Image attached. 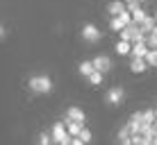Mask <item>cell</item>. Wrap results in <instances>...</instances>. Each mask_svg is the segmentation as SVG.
<instances>
[{"label":"cell","instance_id":"cell-25","mask_svg":"<svg viewBox=\"0 0 157 145\" xmlns=\"http://www.w3.org/2000/svg\"><path fill=\"white\" fill-rule=\"evenodd\" d=\"M155 145H157V138H155Z\"/></svg>","mask_w":157,"mask_h":145},{"label":"cell","instance_id":"cell-9","mask_svg":"<svg viewBox=\"0 0 157 145\" xmlns=\"http://www.w3.org/2000/svg\"><path fill=\"white\" fill-rule=\"evenodd\" d=\"M66 129H68V134H71L73 138H80V134H82L84 125H80V122H71V120H66Z\"/></svg>","mask_w":157,"mask_h":145},{"label":"cell","instance_id":"cell-6","mask_svg":"<svg viewBox=\"0 0 157 145\" xmlns=\"http://www.w3.org/2000/svg\"><path fill=\"white\" fill-rule=\"evenodd\" d=\"M94 66H96V71H98V73H105V71H109V68H112V61H109V57L100 55V57L94 59Z\"/></svg>","mask_w":157,"mask_h":145},{"label":"cell","instance_id":"cell-22","mask_svg":"<svg viewBox=\"0 0 157 145\" xmlns=\"http://www.w3.org/2000/svg\"><path fill=\"white\" fill-rule=\"evenodd\" d=\"M121 145H134V143H132V136H130L128 141H121Z\"/></svg>","mask_w":157,"mask_h":145},{"label":"cell","instance_id":"cell-11","mask_svg":"<svg viewBox=\"0 0 157 145\" xmlns=\"http://www.w3.org/2000/svg\"><path fill=\"white\" fill-rule=\"evenodd\" d=\"M80 73H82L84 77H91V75L96 73V66H94V61H82V63H80Z\"/></svg>","mask_w":157,"mask_h":145},{"label":"cell","instance_id":"cell-27","mask_svg":"<svg viewBox=\"0 0 157 145\" xmlns=\"http://www.w3.org/2000/svg\"><path fill=\"white\" fill-rule=\"evenodd\" d=\"M155 114H157V109H155Z\"/></svg>","mask_w":157,"mask_h":145},{"label":"cell","instance_id":"cell-16","mask_svg":"<svg viewBox=\"0 0 157 145\" xmlns=\"http://www.w3.org/2000/svg\"><path fill=\"white\" fill-rule=\"evenodd\" d=\"M132 18H134V23H137L139 27H141V23H144L146 18H148V16H146V12H144V9H139V12H134V14H132Z\"/></svg>","mask_w":157,"mask_h":145},{"label":"cell","instance_id":"cell-26","mask_svg":"<svg viewBox=\"0 0 157 145\" xmlns=\"http://www.w3.org/2000/svg\"><path fill=\"white\" fill-rule=\"evenodd\" d=\"M155 20H157V14H155Z\"/></svg>","mask_w":157,"mask_h":145},{"label":"cell","instance_id":"cell-10","mask_svg":"<svg viewBox=\"0 0 157 145\" xmlns=\"http://www.w3.org/2000/svg\"><path fill=\"white\" fill-rule=\"evenodd\" d=\"M146 68H148L146 59H132V63H130V71H132V73H144Z\"/></svg>","mask_w":157,"mask_h":145},{"label":"cell","instance_id":"cell-4","mask_svg":"<svg viewBox=\"0 0 157 145\" xmlns=\"http://www.w3.org/2000/svg\"><path fill=\"white\" fill-rule=\"evenodd\" d=\"M150 52L148 43H132V59H146Z\"/></svg>","mask_w":157,"mask_h":145},{"label":"cell","instance_id":"cell-21","mask_svg":"<svg viewBox=\"0 0 157 145\" xmlns=\"http://www.w3.org/2000/svg\"><path fill=\"white\" fill-rule=\"evenodd\" d=\"M128 12H130V14L139 12V2H130V5H128Z\"/></svg>","mask_w":157,"mask_h":145},{"label":"cell","instance_id":"cell-17","mask_svg":"<svg viewBox=\"0 0 157 145\" xmlns=\"http://www.w3.org/2000/svg\"><path fill=\"white\" fill-rule=\"evenodd\" d=\"M146 63H148V66H157V50H150V52H148Z\"/></svg>","mask_w":157,"mask_h":145},{"label":"cell","instance_id":"cell-20","mask_svg":"<svg viewBox=\"0 0 157 145\" xmlns=\"http://www.w3.org/2000/svg\"><path fill=\"white\" fill-rule=\"evenodd\" d=\"M80 141H84V143H89V141H91V132L86 129V127L82 129V134H80Z\"/></svg>","mask_w":157,"mask_h":145},{"label":"cell","instance_id":"cell-13","mask_svg":"<svg viewBox=\"0 0 157 145\" xmlns=\"http://www.w3.org/2000/svg\"><path fill=\"white\" fill-rule=\"evenodd\" d=\"M155 27H157V20H155V18H150V16L141 23V32H144V34H146V32H148V34H153V30H155Z\"/></svg>","mask_w":157,"mask_h":145},{"label":"cell","instance_id":"cell-18","mask_svg":"<svg viewBox=\"0 0 157 145\" xmlns=\"http://www.w3.org/2000/svg\"><path fill=\"white\" fill-rule=\"evenodd\" d=\"M55 141H52V136H48V134H41L39 136V145H52Z\"/></svg>","mask_w":157,"mask_h":145},{"label":"cell","instance_id":"cell-3","mask_svg":"<svg viewBox=\"0 0 157 145\" xmlns=\"http://www.w3.org/2000/svg\"><path fill=\"white\" fill-rule=\"evenodd\" d=\"M141 125H144V114H141V111H137V114L130 116L128 127H130V132H132V134H141Z\"/></svg>","mask_w":157,"mask_h":145},{"label":"cell","instance_id":"cell-15","mask_svg":"<svg viewBox=\"0 0 157 145\" xmlns=\"http://www.w3.org/2000/svg\"><path fill=\"white\" fill-rule=\"evenodd\" d=\"M146 43H148L150 50H157V27L153 30V34H150L148 39H146Z\"/></svg>","mask_w":157,"mask_h":145},{"label":"cell","instance_id":"cell-24","mask_svg":"<svg viewBox=\"0 0 157 145\" xmlns=\"http://www.w3.org/2000/svg\"><path fill=\"white\" fill-rule=\"evenodd\" d=\"M125 2H128V5H130V2H139V0H125Z\"/></svg>","mask_w":157,"mask_h":145},{"label":"cell","instance_id":"cell-5","mask_svg":"<svg viewBox=\"0 0 157 145\" xmlns=\"http://www.w3.org/2000/svg\"><path fill=\"white\" fill-rule=\"evenodd\" d=\"M107 12L114 16V18H118L123 12H128V7L123 5V0H116V2H109V5H107Z\"/></svg>","mask_w":157,"mask_h":145},{"label":"cell","instance_id":"cell-2","mask_svg":"<svg viewBox=\"0 0 157 145\" xmlns=\"http://www.w3.org/2000/svg\"><path fill=\"white\" fill-rule=\"evenodd\" d=\"M82 39H86V41H91V43H96V41L100 39V30L96 27V25L86 23L84 27H82Z\"/></svg>","mask_w":157,"mask_h":145},{"label":"cell","instance_id":"cell-12","mask_svg":"<svg viewBox=\"0 0 157 145\" xmlns=\"http://www.w3.org/2000/svg\"><path fill=\"white\" fill-rule=\"evenodd\" d=\"M132 143L134 145H155V138L141 136V134H132Z\"/></svg>","mask_w":157,"mask_h":145},{"label":"cell","instance_id":"cell-19","mask_svg":"<svg viewBox=\"0 0 157 145\" xmlns=\"http://www.w3.org/2000/svg\"><path fill=\"white\" fill-rule=\"evenodd\" d=\"M89 82H91V84H102V73H98V71H96V73L89 77Z\"/></svg>","mask_w":157,"mask_h":145},{"label":"cell","instance_id":"cell-8","mask_svg":"<svg viewBox=\"0 0 157 145\" xmlns=\"http://www.w3.org/2000/svg\"><path fill=\"white\" fill-rule=\"evenodd\" d=\"M121 100H123V89L121 86L109 89V93H107V102H109V104H118Z\"/></svg>","mask_w":157,"mask_h":145},{"label":"cell","instance_id":"cell-14","mask_svg":"<svg viewBox=\"0 0 157 145\" xmlns=\"http://www.w3.org/2000/svg\"><path fill=\"white\" fill-rule=\"evenodd\" d=\"M116 52H118V55H132V43H128V41H118V43H116Z\"/></svg>","mask_w":157,"mask_h":145},{"label":"cell","instance_id":"cell-28","mask_svg":"<svg viewBox=\"0 0 157 145\" xmlns=\"http://www.w3.org/2000/svg\"><path fill=\"white\" fill-rule=\"evenodd\" d=\"M139 2H141V0H139Z\"/></svg>","mask_w":157,"mask_h":145},{"label":"cell","instance_id":"cell-23","mask_svg":"<svg viewBox=\"0 0 157 145\" xmlns=\"http://www.w3.org/2000/svg\"><path fill=\"white\" fill-rule=\"evenodd\" d=\"M73 145H86L84 141H80V138H73Z\"/></svg>","mask_w":157,"mask_h":145},{"label":"cell","instance_id":"cell-1","mask_svg":"<svg viewBox=\"0 0 157 145\" xmlns=\"http://www.w3.org/2000/svg\"><path fill=\"white\" fill-rule=\"evenodd\" d=\"M30 89L34 91V93H50L52 82L48 77H32L30 79Z\"/></svg>","mask_w":157,"mask_h":145},{"label":"cell","instance_id":"cell-7","mask_svg":"<svg viewBox=\"0 0 157 145\" xmlns=\"http://www.w3.org/2000/svg\"><path fill=\"white\" fill-rule=\"evenodd\" d=\"M84 111L82 109H78V107H71V109H68V120L71 122H80V125H84Z\"/></svg>","mask_w":157,"mask_h":145}]
</instances>
